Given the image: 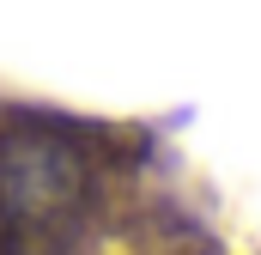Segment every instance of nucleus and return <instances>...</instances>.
I'll use <instances>...</instances> for the list:
<instances>
[{
  "label": "nucleus",
  "mask_w": 261,
  "mask_h": 255,
  "mask_svg": "<svg viewBox=\"0 0 261 255\" xmlns=\"http://www.w3.org/2000/svg\"><path fill=\"white\" fill-rule=\"evenodd\" d=\"M91 176L61 134H0V255H61L85 219Z\"/></svg>",
  "instance_id": "f257e3e1"
}]
</instances>
